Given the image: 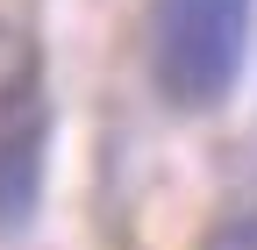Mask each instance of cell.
I'll return each instance as SVG.
<instances>
[{
	"label": "cell",
	"instance_id": "2",
	"mask_svg": "<svg viewBox=\"0 0 257 250\" xmlns=\"http://www.w3.org/2000/svg\"><path fill=\"white\" fill-rule=\"evenodd\" d=\"M0 222H22L29 193H36V150H43V107H36V86L8 93L0 107Z\"/></svg>",
	"mask_w": 257,
	"mask_h": 250
},
{
	"label": "cell",
	"instance_id": "1",
	"mask_svg": "<svg viewBox=\"0 0 257 250\" xmlns=\"http://www.w3.org/2000/svg\"><path fill=\"white\" fill-rule=\"evenodd\" d=\"M257 36V0H150V86L179 114H207L236 93Z\"/></svg>",
	"mask_w": 257,
	"mask_h": 250
},
{
	"label": "cell",
	"instance_id": "3",
	"mask_svg": "<svg viewBox=\"0 0 257 250\" xmlns=\"http://www.w3.org/2000/svg\"><path fill=\"white\" fill-rule=\"evenodd\" d=\"M207 250H257V214H236V222H221L207 236Z\"/></svg>",
	"mask_w": 257,
	"mask_h": 250
}]
</instances>
